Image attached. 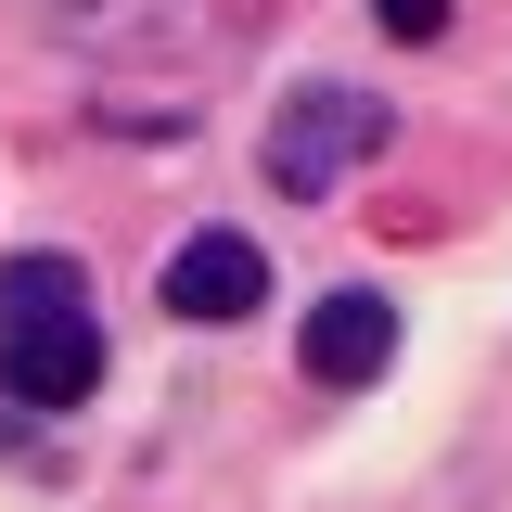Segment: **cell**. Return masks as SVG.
I'll return each mask as SVG.
<instances>
[{
    "label": "cell",
    "mask_w": 512,
    "mask_h": 512,
    "mask_svg": "<svg viewBox=\"0 0 512 512\" xmlns=\"http://www.w3.org/2000/svg\"><path fill=\"white\" fill-rule=\"evenodd\" d=\"M384 128H397V116H384L372 90H333V77H308V90L269 116V192H282V205H320V192L346 180L359 154H384Z\"/></svg>",
    "instance_id": "1"
},
{
    "label": "cell",
    "mask_w": 512,
    "mask_h": 512,
    "mask_svg": "<svg viewBox=\"0 0 512 512\" xmlns=\"http://www.w3.org/2000/svg\"><path fill=\"white\" fill-rule=\"evenodd\" d=\"M90 384H103V333H90V308L0 320V397H13V410H77Z\"/></svg>",
    "instance_id": "2"
},
{
    "label": "cell",
    "mask_w": 512,
    "mask_h": 512,
    "mask_svg": "<svg viewBox=\"0 0 512 512\" xmlns=\"http://www.w3.org/2000/svg\"><path fill=\"white\" fill-rule=\"evenodd\" d=\"M167 308L205 320V333H218V320H256L269 308V244H256V231H192V244L167 256Z\"/></svg>",
    "instance_id": "3"
},
{
    "label": "cell",
    "mask_w": 512,
    "mask_h": 512,
    "mask_svg": "<svg viewBox=\"0 0 512 512\" xmlns=\"http://www.w3.org/2000/svg\"><path fill=\"white\" fill-rule=\"evenodd\" d=\"M397 359V308H384L372 282H333L308 308V384H372Z\"/></svg>",
    "instance_id": "4"
},
{
    "label": "cell",
    "mask_w": 512,
    "mask_h": 512,
    "mask_svg": "<svg viewBox=\"0 0 512 512\" xmlns=\"http://www.w3.org/2000/svg\"><path fill=\"white\" fill-rule=\"evenodd\" d=\"M64 308H90V269L77 256H0V320H64Z\"/></svg>",
    "instance_id": "5"
},
{
    "label": "cell",
    "mask_w": 512,
    "mask_h": 512,
    "mask_svg": "<svg viewBox=\"0 0 512 512\" xmlns=\"http://www.w3.org/2000/svg\"><path fill=\"white\" fill-rule=\"evenodd\" d=\"M372 13H384V39H436L448 26V0H372Z\"/></svg>",
    "instance_id": "6"
}]
</instances>
